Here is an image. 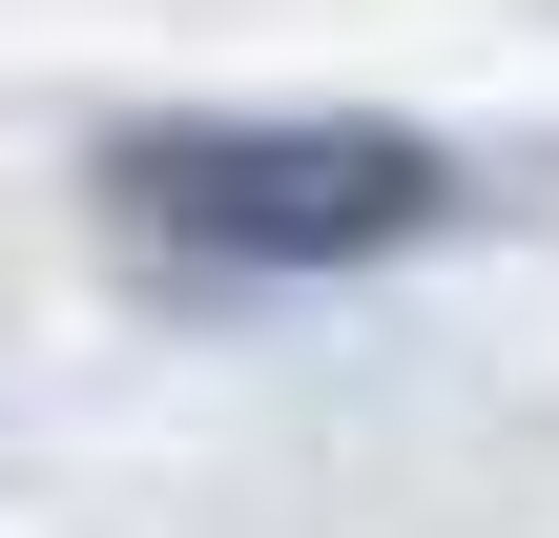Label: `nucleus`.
<instances>
[{
	"mask_svg": "<svg viewBox=\"0 0 559 538\" xmlns=\"http://www.w3.org/2000/svg\"><path fill=\"white\" fill-rule=\"evenodd\" d=\"M456 207V166L415 124H124L104 145V228L207 270V290H290V270H373Z\"/></svg>",
	"mask_w": 559,
	"mask_h": 538,
	"instance_id": "nucleus-1",
	"label": "nucleus"
}]
</instances>
